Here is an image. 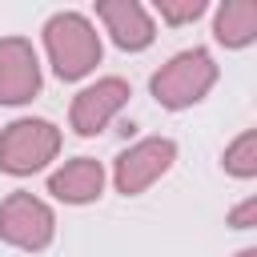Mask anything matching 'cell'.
Listing matches in <instances>:
<instances>
[{"instance_id":"cell-7","label":"cell","mask_w":257,"mask_h":257,"mask_svg":"<svg viewBox=\"0 0 257 257\" xmlns=\"http://www.w3.org/2000/svg\"><path fill=\"white\" fill-rule=\"evenodd\" d=\"M40 92V56L24 36H0V104H28Z\"/></svg>"},{"instance_id":"cell-10","label":"cell","mask_w":257,"mask_h":257,"mask_svg":"<svg viewBox=\"0 0 257 257\" xmlns=\"http://www.w3.org/2000/svg\"><path fill=\"white\" fill-rule=\"evenodd\" d=\"M213 36L225 48H245L257 40V0H225L213 16Z\"/></svg>"},{"instance_id":"cell-8","label":"cell","mask_w":257,"mask_h":257,"mask_svg":"<svg viewBox=\"0 0 257 257\" xmlns=\"http://www.w3.org/2000/svg\"><path fill=\"white\" fill-rule=\"evenodd\" d=\"M96 16H100L104 32L112 36V44L124 52H145L157 40V24H153L149 8L137 0H96Z\"/></svg>"},{"instance_id":"cell-3","label":"cell","mask_w":257,"mask_h":257,"mask_svg":"<svg viewBox=\"0 0 257 257\" xmlns=\"http://www.w3.org/2000/svg\"><path fill=\"white\" fill-rule=\"evenodd\" d=\"M60 153V128L44 116H20L0 133V173L32 177Z\"/></svg>"},{"instance_id":"cell-11","label":"cell","mask_w":257,"mask_h":257,"mask_svg":"<svg viewBox=\"0 0 257 257\" xmlns=\"http://www.w3.org/2000/svg\"><path fill=\"white\" fill-rule=\"evenodd\" d=\"M221 165H225V173H229V177H241V181L257 177V133H253V128H245V133L225 149Z\"/></svg>"},{"instance_id":"cell-5","label":"cell","mask_w":257,"mask_h":257,"mask_svg":"<svg viewBox=\"0 0 257 257\" xmlns=\"http://www.w3.org/2000/svg\"><path fill=\"white\" fill-rule=\"evenodd\" d=\"M177 161V145L169 137H145L137 145H128L116 161H112V185L124 197L145 193L153 181H161Z\"/></svg>"},{"instance_id":"cell-14","label":"cell","mask_w":257,"mask_h":257,"mask_svg":"<svg viewBox=\"0 0 257 257\" xmlns=\"http://www.w3.org/2000/svg\"><path fill=\"white\" fill-rule=\"evenodd\" d=\"M237 257H257V249H253V245H249V249H241V253H237Z\"/></svg>"},{"instance_id":"cell-4","label":"cell","mask_w":257,"mask_h":257,"mask_svg":"<svg viewBox=\"0 0 257 257\" xmlns=\"http://www.w3.org/2000/svg\"><path fill=\"white\" fill-rule=\"evenodd\" d=\"M52 237H56V213L40 197L16 189L0 201V241L24 253H40L52 245Z\"/></svg>"},{"instance_id":"cell-6","label":"cell","mask_w":257,"mask_h":257,"mask_svg":"<svg viewBox=\"0 0 257 257\" xmlns=\"http://www.w3.org/2000/svg\"><path fill=\"white\" fill-rule=\"evenodd\" d=\"M128 96H133V88H128L124 76H100L96 84L80 88V92L72 96V108H68L72 133H76V137H96V133H104V128L116 120V112L128 104Z\"/></svg>"},{"instance_id":"cell-9","label":"cell","mask_w":257,"mask_h":257,"mask_svg":"<svg viewBox=\"0 0 257 257\" xmlns=\"http://www.w3.org/2000/svg\"><path fill=\"white\" fill-rule=\"evenodd\" d=\"M48 193L64 205H88L104 193V165L92 157H72L48 177Z\"/></svg>"},{"instance_id":"cell-13","label":"cell","mask_w":257,"mask_h":257,"mask_svg":"<svg viewBox=\"0 0 257 257\" xmlns=\"http://www.w3.org/2000/svg\"><path fill=\"white\" fill-rule=\"evenodd\" d=\"M229 225H233V229H253V225H257V197H245V201L229 213Z\"/></svg>"},{"instance_id":"cell-2","label":"cell","mask_w":257,"mask_h":257,"mask_svg":"<svg viewBox=\"0 0 257 257\" xmlns=\"http://www.w3.org/2000/svg\"><path fill=\"white\" fill-rule=\"evenodd\" d=\"M213 84H217V60L209 56V48H185L153 72L149 92L161 108L181 112V108H193L197 100H205Z\"/></svg>"},{"instance_id":"cell-12","label":"cell","mask_w":257,"mask_h":257,"mask_svg":"<svg viewBox=\"0 0 257 257\" xmlns=\"http://www.w3.org/2000/svg\"><path fill=\"white\" fill-rule=\"evenodd\" d=\"M205 8H209L205 0H157V16H161L165 24H173V28L193 24V20H197Z\"/></svg>"},{"instance_id":"cell-1","label":"cell","mask_w":257,"mask_h":257,"mask_svg":"<svg viewBox=\"0 0 257 257\" xmlns=\"http://www.w3.org/2000/svg\"><path fill=\"white\" fill-rule=\"evenodd\" d=\"M44 52L60 80H80L100 64V32L84 12H56L44 24Z\"/></svg>"}]
</instances>
